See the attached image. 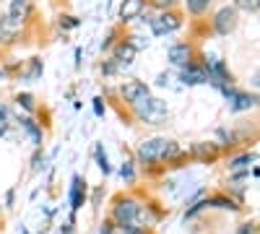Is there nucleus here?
<instances>
[{
	"label": "nucleus",
	"instance_id": "obj_1",
	"mask_svg": "<svg viewBox=\"0 0 260 234\" xmlns=\"http://www.w3.org/2000/svg\"><path fill=\"white\" fill-rule=\"evenodd\" d=\"M138 161L143 166L148 164H156V161H169V159H177L180 156V146L175 141H167V138H148L138 146Z\"/></svg>",
	"mask_w": 260,
	"mask_h": 234
},
{
	"label": "nucleus",
	"instance_id": "obj_2",
	"mask_svg": "<svg viewBox=\"0 0 260 234\" xmlns=\"http://www.w3.org/2000/svg\"><path fill=\"white\" fill-rule=\"evenodd\" d=\"M136 107V115L146 122V125H159V122H164L167 120V104L161 102V99H151V96H146V99H141L138 104H133Z\"/></svg>",
	"mask_w": 260,
	"mask_h": 234
},
{
	"label": "nucleus",
	"instance_id": "obj_3",
	"mask_svg": "<svg viewBox=\"0 0 260 234\" xmlns=\"http://www.w3.org/2000/svg\"><path fill=\"white\" fill-rule=\"evenodd\" d=\"M138 214H141L138 200H133V198H117V200H115L112 216H115V221H117L120 226H125V224H136Z\"/></svg>",
	"mask_w": 260,
	"mask_h": 234
},
{
	"label": "nucleus",
	"instance_id": "obj_4",
	"mask_svg": "<svg viewBox=\"0 0 260 234\" xmlns=\"http://www.w3.org/2000/svg\"><path fill=\"white\" fill-rule=\"evenodd\" d=\"M21 26H24V13L21 11H11L6 18H0V42H13Z\"/></svg>",
	"mask_w": 260,
	"mask_h": 234
},
{
	"label": "nucleus",
	"instance_id": "obj_5",
	"mask_svg": "<svg viewBox=\"0 0 260 234\" xmlns=\"http://www.w3.org/2000/svg\"><path fill=\"white\" fill-rule=\"evenodd\" d=\"M148 24H151V31H154L156 37H164V34L177 31L182 26V18L177 13H161L159 18H151Z\"/></svg>",
	"mask_w": 260,
	"mask_h": 234
},
{
	"label": "nucleus",
	"instance_id": "obj_6",
	"mask_svg": "<svg viewBox=\"0 0 260 234\" xmlns=\"http://www.w3.org/2000/svg\"><path fill=\"white\" fill-rule=\"evenodd\" d=\"M237 26V11L234 8H221L213 18V29L219 34H229L232 29Z\"/></svg>",
	"mask_w": 260,
	"mask_h": 234
},
{
	"label": "nucleus",
	"instance_id": "obj_7",
	"mask_svg": "<svg viewBox=\"0 0 260 234\" xmlns=\"http://www.w3.org/2000/svg\"><path fill=\"white\" fill-rule=\"evenodd\" d=\"M182 83L185 86H198V83H208V73H206V68L203 65H185L182 68Z\"/></svg>",
	"mask_w": 260,
	"mask_h": 234
},
{
	"label": "nucleus",
	"instance_id": "obj_8",
	"mask_svg": "<svg viewBox=\"0 0 260 234\" xmlns=\"http://www.w3.org/2000/svg\"><path fill=\"white\" fill-rule=\"evenodd\" d=\"M190 60H192V47L187 45V42H182V45H172L169 47V62L172 65H190Z\"/></svg>",
	"mask_w": 260,
	"mask_h": 234
},
{
	"label": "nucleus",
	"instance_id": "obj_9",
	"mask_svg": "<svg viewBox=\"0 0 260 234\" xmlns=\"http://www.w3.org/2000/svg\"><path fill=\"white\" fill-rule=\"evenodd\" d=\"M122 96H125L127 104H138L141 99L148 96V86H146L143 81H130V83H125V86H122Z\"/></svg>",
	"mask_w": 260,
	"mask_h": 234
},
{
	"label": "nucleus",
	"instance_id": "obj_10",
	"mask_svg": "<svg viewBox=\"0 0 260 234\" xmlns=\"http://www.w3.org/2000/svg\"><path fill=\"white\" fill-rule=\"evenodd\" d=\"M73 185H71V208L73 211H78L81 206H83V198H86V182L81 180V175H73V180H71Z\"/></svg>",
	"mask_w": 260,
	"mask_h": 234
},
{
	"label": "nucleus",
	"instance_id": "obj_11",
	"mask_svg": "<svg viewBox=\"0 0 260 234\" xmlns=\"http://www.w3.org/2000/svg\"><path fill=\"white\" fill-rule=\"evenodd\" d=\"M255 104H257V96L255 94H240V91H237L229 99V110L232 112H242V110H252Z\"/></svg>",
	"mask_w": 260,
	"mask_h": 234
},
{
	"label": "nucleus",
	"instance_id": "obj_12",
	"mask_svg": "<svg viewBox=\"0 0 260 234\" xmlns=\"http://www.w3.org/2000/svg\"><path fill=\"white\" fill-rule=\"evenodd\" d=\"M136 47L130 45V42H122V45H117V50H115V62H117V68L120 65H130V62H133V57H136Z\"/></svg>",
	"mask_w": 260,
	"mask_h": 234
},
{
	"label": "nucleus",
	"instance_id": "obj_13",
	"mask_svg": "<svg viewBox=\"0 0 260 234\" xmlns=\"http://www.w3.org/2000/svg\"><path fill=\"white\" fill-rule=\"evenodd\" d=\"M143 11V0H125L120 6V21H133Z\"/></svg>",
	"mask_w": 260,
	"mask_h": 234
},
{
	"label": "nucleus",
	"instance_id": "obj_14",
	"mask_svg": "<svg viewBox=\"0 0 260 234\" xmlns=\"http://www.w3.org/2000/svg\"><path fill=\"white\" fill-rule=\"evenodd\" d=\"M18 125H21V130H24V133L31 138V143H34V146H39V143H42V127H39L34 120L21 117V120H18Z\"/></svg>",
	"mask_w": 260,
	"mask_h": 234
},
{
	"label": "nucleus",
	"instance_id": "obj_15",
	"mask_svg": "<svg viewBox=\"0 0 260 234\" xmlns=\"http://www.w3.org/2000/svg\"><path fill=\"white\" fill-rule=\"evenodd\" d=\"M192 154L201 156L203 161H213L219 151H216V146H211V143H208V146H206V143H195V146H192Z\"/></svg>",
	"mask_w": 260,
	"mask_h": 234
},
{
	"label": "nucleus",
	"instance_id": "obj_16",
	"mask_svg": "<svg viewBox=\"0 0 260 234\" xmlns=\"http://www.w3.org/2000/svg\"><path fill=\"white\" fill-rule=\"evenodd\" d=\"M208 206H216V208H229V211H237L240 206H237L232 198H224V195H216V198H211L208 200Z\"/></svg>",
	"mask_w": 260,
	"mask_h": 234
},
{
	"label": "nucleus",
	"instance_id": "obj_17",
	"mask_svg": "<svg viewBox=\"0 0 260 234\" xmlns=\"http://www.w3.org/2000/svg\"><path fill=\"white\" fill-rule=\"evenodd\" d=\"M208 6H211V0H187V11H190V13H195V16L206 13V11H208Z\"/></svg>",
	"mask_w": 260,
	"mask_h": 234
},
{
	"label": "nucleus",
	"instance_id": "obj_18",
	"mask_svg": "<svg viewBox=\"0 0 260 234\" xmlns=\"http://www.w3.org/2000/svg\"><path fill=\"white\" fill-rule=\"evenodd\" d=\"M42 71H45V65H42V60H31V68L24 73V81H34Z\"/></svg>",
	"mask_w": 260,
	"mask_h": 234
},
{
	"label": "nucleus",
	"instance_id": "obj_19",
	"mask_svg": "<svg viewBox=\"0 0 260 234\" xmlns=\"http://www.w3.org/2000/svg\"><path fill=\"white\" fill-rule=\"evenodd\" d=\"M255 161V154H242V156H237V159H232V169H240V166H250Z\"/></svg>",
	"mask_w": 260,
	"mask_h": 234
},
{
	"label": "nucleus",
	"instance_id": "obj_20",
	"mask_svg": "<svg viewBox=\"0 0 260 234\" xmlns=\"http://www.w3.org/2000/svg\"><path fill=\"white\" fill-rule=\"evenodd\" d=\"M96 161H99L102 175H110V172H112V169H110V164H107V154L102 151V146H96Z\"/></svg>",
	"mask_w": 260,
	"mask_h": 234
},
{
	"label": "nucleus",
	"instance_id": "obj_21",
	"mask_svg": "<svg viewBox=\"0 0 260 234\" xmlns=\"http://www.w3.org/2000/svg\"><path fill=\"white\" fill-rule=\"evenodd\" d=\"M16 102H18L24 110H29V112L34 110V96H31V94H18V96H16Z\"/></svg>",
	"mask_w": 260,
	"mask_h": 234
},
{
	"label": "nucleus",
	"instance_id": "obj_22",
	"mask_svg": "<svg viewBox=\"0 0 260 234\" xmlns=\"http://www.w3.org/2000/svg\"><path fill=\"white\" fill-rule=\"evenodd\" d=\"M208 206V200H198V203H195V206H190L187 211H185V219H192L195 214H198V211H203Z\"/></svg>",
	"mask_w": 260,
	"mask_h": 234
},
{
	"label": "nucleus",
	"instance_id": "obj_23",
	"mask_svg": "<svg viewBox=\"0 0 260 234\" xmlns=\"http://www.w3.org/2000/svg\"><path fill=\"white\" fill-rule=\"evenodd\" d=\"M45 161H47V159H45V154H39V151H37V154H34V161H31V169H34V172L45 169V166H47Z\"/></svg>",
	"mask_w": 260,
	"mask_h": 234
},
{
	"label": "nucleus",
	"instance_id": "obj_24",
	"mask_svg": "<svg viewBox=\"0 0 260 234\" xmlns=\"http://www.w3.org/2000/svg\"><path fill=\"white\" fill-rule=\"evenodd\" d=\"M125 234H146V226H138V224H125V226H120Z\"/></svg>",
	"mask_w": 260,
	"mask_h": 234
},
{
	"label": "nucleus",
	"instance_id": "obj_25",
	"mask_svg": "<svg viewBox=\"0 0 260 234\" xmlns=\"http://www.w3.org/2000/svg\"><path fill=\"white\" fill-rule=\"evenodd\" d=\"M120 175H122L127 182H133V177H136V175H133V164L125 161V164H122V169H120Z\"/></svg>",
	"mask_w": 260,
	"mask_h": 234
},
{
	"label": "nucleus",
	"instance_id": "obj_26",
	"mask_svg": "<svg viewBox=\"0 0 260 234\" xmlns=\"http://www.w3.org/2000/svg\"><path fill=\"white\" fill-rule=\"evenodd\" d=\"M237 6H240V8H245V11H252V13H257V0H237Z\"/></svg>",
	"mask_w": 260,
	"mask_h": 234
},
{
	"label": "nucleus",
	"instance_id": "obj_27",
	"mask_svg": "<svg viewBox=\"0 0 260 234\" xmlns=\"http://www.w3.org/2000/svg\"><path fill=\"white\" fill-rule=\"evenodd\" d=\"M60 24H62L65 29H73V26H78V18H73V16H65V21H60Z\"/></svg>",
	"mask_w": 260,
	"mask_h": 234
},
{
	"label": "nucleus",
	"instance_id": "obj_28",
	"mask_svg": "<svg viewBox=\"0 0 260 234\" xmlns=\"http://www.w3.org/2000/svg\"><path fill=\"white\" fill-rule=\"evenodd\" d=\"M94 115H96V117L104 115V104H102V99H94Z\"/></svg>",
	"mask_w": 260,
	"mask_h": 234
},
{
	"label": "nucleus",
	"instance_id": "obj_29",
	"mask_svg": "<svg viewBox=\"0 0 260 234\" xmlns=\"http://www.w3.org/2000/svg\"><path fill=\"white\" fill-rule=\"evenodd\" d=\"M154 6L156 8H169V6H175V0H154Z\"/></svg>",
	"mask_w": 260,
	"mask_h": 234
},
{
	"label": "nucleus",
	"instance_id": "obj_30",
	"mask_svg": "<svg viewBox=\"0 0 260 234\" xmlns=\"http://www.w3.org/2000/svg\"><path fill=\"white\" fill-rule=\"evenodd\" d=\"M99 234H112V224H110V221H104V224H102V231H99Z\"/></svg>",
	"mask_w": 260,
	"mask_h": 234
},
{
	"label": "nucleus",
	"instance_id": "obj_31",
	"mask_svg": "<svg viewBox=\"0 0 260 234\" xmlns=\"http://www.w3.org/2000/svg\"><path fill=\"white\" fill-rule=\"evenodd\" d=\"M60 234H73V219H71V224H65V226L60 229Z\"/></svg>",
	"mask_w": 260,
	"mask_h": 234
},
{
	"label": "nucleus",
	"instance_id": "obj_32",
	"mask_svg": "<svg viewBox=\"0 0 260 234\" xmlns=\"http://www.w3.org/2000/svg\"><path fill=\"white\" fill-rule=\"evenodd\" d=\"M237 234H252V224H242V229L237 231Z\"/></svg>",
	"mask_w": 260,
	"mask_h": 234
},
{
	"label": "nucleus",
	"instance_id": "obj_33",
	"mask_svg": "<svg viewBox=\"0 0 260 234\" xmlns=\"http://www.w3.org/2000/svg\"><path fill=\"white\" fill-rule=\"evenodd\" d=\"M6 117H8V110L3 107V104H0V120H6Z\"/></svg>",
	"mask_w": 260,
	"mask_h": 234
},
{
	"label": "nucleus",
	"instance_id": "obj_34",
	"mask_svg": "<svg viewBox=\"0 0 260 234\" xmlns=\"http://www.w3.org/2000/svg\"><path fill=\"white\" fill-rule=\"evenodd\" d=\"M0 136H6V122L0 120Z\"/></svg>",
	"mask_w": 260,
	"mask_h": 234
},
{
	"label": "nucleus",
	"instance_id": "obj_35",
	"mask_svg": "<svg viewBox=\"0 0 260 234\" xmlns=\"http://www.w3.org/2000/svg\"><path fill=\"white\" fill-rule=\"evenodd\" d=\"M3 76H6V71H0V78H3Z\"/></svg>",
	"mask_w": 260,
	"mask_h": 234
}]
</instances>
